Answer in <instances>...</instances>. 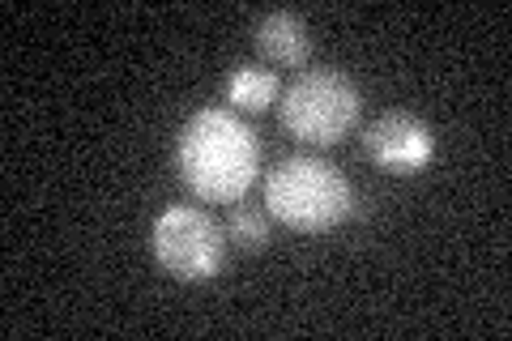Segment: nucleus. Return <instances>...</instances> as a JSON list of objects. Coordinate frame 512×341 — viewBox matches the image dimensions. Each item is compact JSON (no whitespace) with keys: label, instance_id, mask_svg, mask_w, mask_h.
I'll return each instance as SVG.
<instances>
[{"label":"nucleus","instance_id":"nucleus-2","mask_svg":"<svg viewBox=\"0 0 512 341\" xmlns=\"http://www.w3.org/2000/svg\"><path fill=\"white\" fill-rule=\"evenodd\" d=\"M265 209H269V218H278L291 231L316 235V231H333L338 222L350 218L355 192H350V180L333 162L295 154V158H282L269 171Z\"/></svg>","mask_w":512,"mask_h":341},{"label":"nucleus","instance_id":"nucleus-7","mask_svg":"<svg viewBox=\"0 0 512 341\" xmlns=\"http://www.w3.org/2000/svg\"><path fill=\"white\" fill-rule=\"evenodd\" d=\"M227 99L239 107V111H269L278 103V77L274 69H256V64H239L227 81Z\"/></svg>","mask_w":512,"mask_h":341},{"label":"nucleus","instance_id":"nucleus-8","mask_svg":"<svg viewBox=\"0 0 512 341\" xmlns=\"http://www.w3.org/2000/svg\"><path fill=\"white\" fill-rule=\"evenodd\" d=\"M227 239H235L239 248H248V252H261L265 243H269L265 214H256L252 205H235L231 209V222H227Z\"/></svg>","mask_w":512,"mask_h":341},{"label":"nucleus","instance_id":"nucleus-5","mask_svg":"<svg viewBox=\"0 0 512 341\" xmlns=\"http://www.w3.org/2000/svg\"><path fill=\"white\" fill-rule=\"evenodd\" d=\"M363 150L380 171L414 175L436 154V133H431V124H423L419 116H410V111H384L380 120L367 124Z\"/></svg>","mask_w":512,"mask_h":341},{"label":"nucleus","instance_id":"nucleus-1","mask_svg":"<svg viewBox=\"0 0 512 341\" xmlns=\"http://www.w3.org/2000/svg\"><path fill=\"white\" fill-rule=\"evenodd\" d=\"M175 162H180V180L188 184L192 197L231 205L244 197L256 180L261 141H256V133L235 111L205 107L184 124Z\"/></svg>","mask_w":512,"mask_h":341},{"label":"nucleus","instance_id":"nucleus-3","mask_svg":"<svg viewBox=\"0 0 512 341\" xmlns=\"http://www.w3.org/2000/svg\"><path fill=\"white\" fill-rule=\"evenodd\" d=\"M359 111L363 94L342 69H308L286 86L278 120L303 145H338L355 133Z\"/></svg>","mask_w":512,"mask_h":341},{"label":"nucleus","instance_id":"nucleus-6","mask_svg":"<svg viewBox=\"0 0 512 341\" xmlns=\"http://www.w3.org/2000/svg\"><path fill=\"white\" fill-rule=\"evenodd\" d=\"M252 39L261 47L265 60L282 64V69H299L312 52V35H308V22L291 9H278V13H265L261 22L252 26Z\"/></svg>","mask_w":512,"mask_h":341},{"label":"nucleus","instance_id":"nucleus-4","mask_svg":"<svg viewBox=\"0 0 512 341\" xmlns=\"http://www.w3.org/2000/svg\"><path fill=\"white\" fill-rule=\"evenodd\" d=\"M154 261L175 282H210L227 265V239L222 226L197 205H167L150 231Z\"/></svg>","mask_w":512,"mask_h":341}]
</instances>
